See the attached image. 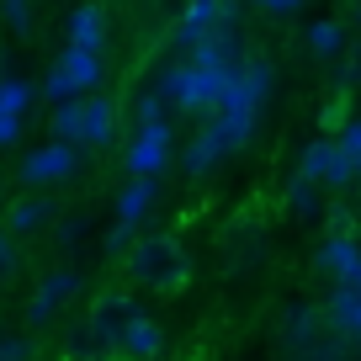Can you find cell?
Instances as JSON below:
<instances>
[{
	"mask_svg": "<svg viewBox=\"0 0 361 361\" xmlns=\"http://www.w3.org/2000/svg\"><path fill=\"white\" fill-rule=\"evenodd\" d=\"M245 69V64H239ZM239 69H202V64H192V59H180V64H170L165 75H159V96L170 102V112H180V117H213L218 106H224V96H228V85L239 80Z\"/></svg>",
	"mask_w": 361,
	"mask_h": 361,
	"instance_id": "obj_2",
	"label": "cell"
},
{
	"mask_svg": "<svg viewBox=\"0 0 361 361\" xmlns=\"http://www.w3.org/2000/svg\"><path fill=\"white\" fill-rule=\"evenodd\" d=\"M80 170V154H75V144H64V138H48L43 149H32V154L16 165V180L22 186H64L69 176Z\"/></svg>",
	"mask_w": 361,
	"mask_h": 361,
	"instance_id": "obj_6",
	"label": "cell"
},
{
	"mask_svg": "<svg viewBox=\"0 0 361 361\" xmlns=\"http://www.w3.org/2000/svg\"><path fill=\"white\" fill-rule=\"evenodd\" d=\"M350 287H361V282H350Z\"/></svg>",
	"mask_w": 361,
	"mask_h": 361,
	"instance_id": "obj_39",
	"label": "cell"
},
{
	"mask_svg": "<svg viewBox=\"0 0 361 361\" xmlns=\"http://www.w3.org/2000/svg\"><path fill=\"white\" fill-rule=\"evenodd\" d=\"M287 213L293 218H319V180L314 176L298 170V176L287 180Z\"/></svg>",
	"mask_w": 361,
	"mask_h": 361,
	"instance_id": "obj_21",
	"label": "cell"
},
{
	"mask_svg": "<svg viewBox=\"0 0 361 361\" xmlns=\"http://www.w3.org/2000/svg\"><path fill=\"white\" fill-rule=\"evenodd\" d=\"M59 361H112V356H96V350H64Z\"/></svg>",
	"mask_w": 361,
	"mask_h": 361,
	"instance_id": "obj_34",
	"label": "cell"
},
{
	"mask_svg": "<svg viewBox=\"0 0 361 361\" xmlns=\"http://www.w3.org/2000/svg\"><path fill=\"white\" fill-rule=\"evenodd\" d=\"M32 102H37V85H27V80H16L11 69H6V75H0V117H22L27 123Z\"/></svg>",
	"mask_w": 361,
	"mask_h": 361,
	"instance_id": "obj_19",
	"label": "cell"
},
{
	"mask_svg": "<svg viewBox=\"0 0 361 361\" xmlns=\"http://www.w3.org/2000/svg\"><path fill=\"white\" fill-rule=\"evenodd\" d=\"M80 234H85V224H80V218H75V224H64V228H59V245H75Z\"/></svg>",
	"mask_w": 361,
	"mask_h": 361,
	"instance_id": "obj_33",
	"label": "cell"
},
{
	"mask_svg": "<svg viewBox=\"0 0 361 361\" xmlns=\"http://www.w3.org/2000/svg\"><path fill=\"white\" fill-rule=\"evenodd\" d=\"M324 324H329V319L319 314L314 303H293V308H287V319H282L287 356H293V361H314V350H319V335H324Z\"/></svg>",
	"mask_w": 361,
	"mask_h": 361,
	"instance_id": "obj_9",
	"label": "cell"
},
{
	"mask_svg": "<svg viewBox=\"0 0 361 361\" xmlns=\"http://www.w3.org/2000/svg\"><path fill=\"white\" fill-rule=\"evenodd\" d=\"M117 144V106L106 96H80V149H112Z\"/></svg>",
	"mask_w": 361,
	"mask_h": 361,
	"instance_id": "obj_10",
	"label": "cell"
},
{
	"mask_svg": "<svg viewBox=\"0 0 361 361\" xmlns=\"http://www.w3.org/2000/svg\"><path fill=\"white\" fill-rule=\"evenodd\" d=\"M329 228H335V234H350V213L345 207H329Z\"/></svg>",
	"mask_w": 361,
	"mask_h": 361,
	"instance_id": "obj_32",
	"label": "cell"
},
{
	"mask_svg": "<svg viewBox=\"0 0 361 361\" xmlns=\"http://www.w3.org/2000/svg\"><path fill=\"white\" fill-rule=\"evenodd\" d=\"M0 16H6V27H11L16 37L32 27V0H0Z\"/></svg>",
	"mask_w": 361,
	"mask_h": 361,
	"instance_id": "obj_26",
	"label": "cell"
},
{
	"mask_svg": "<svg viewBox=\"0 0 361 361\" xmlns=\"http://www.w3.org/2000/svg\"><path fill=\"white\" fill-rule=\"evenodd\" d=\"M165 112H170V102L159 96V90H138V102H133V128H144V123H165Z\"/></svg>",
	"mask_w": 361,
	"mask_h": 361,
	"instance_id": "obj_23",
	"label": "cell"
},
{
	"mask_svg": "<svg viewBox=\"0 0 361 361\" xmlns=\"http://www.w3.org/2000/svg\"><path fill=\"white\" fill-rule=\"evenodd\" d=\"M186 59L202 64V69H239V64H245V48H239L234 27H213L207 37H197V43L186 48Z\"/></svg>",
	"mask_w": 361,
	"mask_h": 361,
	"instance_id": "obj_11",
	"label": "cell"
},
{
	"mask_svg": "<svg viewBox=\"0 0 361 361\" xmlns=\"http://www.w3.org/2000/svg\"><path fill=\"white\" fill-rule=\"evenodd\" d=\"M112 361H133V356H112Z\"/></svg>",
	"mask_w": 361,
	"mask_h": 361,
	"instance_id": "obj_38",
	"label": "cell"
},
{
	"mask_svg": "<svg viewBox=\"0 0 361 361\" xmlns=\"http://www.w3.org/2000/svg\"><path fill=\"white\" fill-rule=\"evenodd\" d=\"M16 266H22V255H16V234H11V228H0V282H6Z\"/></svg>",
	"mask_w": 361,
	"mask_h": 361,
	"instance_id": "obj_28",
	"label": "cell"
},
{
	"mask_svg": "<svg viewBox=\"0 0 361 361\" xmlns=\"http://www.w3.org/2000/svg\"><path fill=\"white\" fill-rule=\"evenodd\" d=\"M0 361H37L32 335H0Z\"/></svg>",
	"mask_w": 361,
	"mask_h": 361,
	"instance_id": "obj_25",
	"label": "cell"
},
{
	"mask_svg": "<svg viewBox=\"0 0 361 361\" xmlns=\"http://www.w3.org/2000/svg\"><path fill=\"white\" fill-rule=\"evenodd\" d=\"M133 239H138V224H123V218H117L112 234L102 239V250H106V255H128V250H133Z\"/></svg>",
	"mask_w": 361,
	"mask_h": 361,
	"instance_id": "obj_27",
	"label": "cell"
},
{
	"mask_svg": "<svg viewBox=\"0 0 361 361\" xmlns=\"http://www.w3.org/2000/svg\"><path fill=\"white\" fill-rule=\"evenodd\" d=\"M54 138H64V144L80 149V96H69V102H54Z\"/></svg>",
	"mask_w": 361,
	"mask_h": 361,
	"instance_id": "obj_22",
	"label": "cell"
},
{
	"mask_svg": "<svg viewBox=\"0 0 361 361\" xmlns=\"http://www.w3.org/2000/svg\"><path fill=\"white\" fill-rule=\"evenodd\" d=\"M335 138H340V149H345V154H356V159H361V117H345Z\"/></svg>",
	"mask_w": 361,
	"mask_h": 361,
	"instance_id": "obj_29",
	"label": "cell"
},
{
	"mask_svg": "<svg viewBox=\"0 0 361 361\" xmlns=\"http://www.w3.org/2000/svg\"><path fill=\"white\" fill-rule=\"evenodd\" d=\"M48 218H54V202H48V197H22V202H11V213H6V228L22 239V234H37Z\"/></svg>",
	"mask_w": 361,
	"mask_h": 361,
	"instance_id": "obj_18",
	"label": "cell"
},
{
	"mask_svg": "<svg viewBox=\"0 0 361 361\" xmlns=\"http://www.w3.org/2000/svg\"><path fill=\"white\" fill-rule=\"evenodd\" d=\"M123 271H128V287H138V293L176 298L192 287V250L176 234H138L133 250L123 255Z\"/></svg>",
	"mask_w": 361,
	"mask_h": 361,
	"instance_id": "obj_1",
	"label": "cell"
},
{
	"mask_svg": "<svg viewBox=\"0 0 361 361\" xmlns=\"http://www.w3.org/2000/svg\"><path fill=\"white\" fill-rule=\"evenodd\" d=\"M356 186H361V159H356Z\"/></svg>",
	"mask_w": 361,
	"mask_h": 361,
	"instance_id": "obj_37",
	"label": "cell"
},
{
	"mask_svg": "<svg viewBox=\"0 0 361 361\" xmlns=\"http://www.w3.org/2000/svg\"><path fill=\"white\" fill-rule=\"evenodd\" d=\"M170 154H176V128H170V117H165V123L133 128V138H128V149H123V165H128V176H159V170L170 165Z\"/></svg>",
	"mask_w": 361,
	"mask_h": 361,
	"instance_id": "obj_4",
	"label": "cell"
},
{
	"mask_svg": "<svg viewBox=\"0 0 361 361\" xmlns=\"http://www.w3.org/2000/svg\"><path fill=\"white\" fill-rule=\"evenodd\" d=\"M298 170L303 176H314L319 186H350L356 180V154H345L340 149V138H314V144H303V154H298Z\"/></svg>",
	"mask_w": 361,
	"mask_h": 361,
	"instance_id": "obj_7",
	"label": "cell"
},
{
	"mask_svg": "<svg viewBox=\"0 0 361 361\" xmlns=\"http://www.w3.org/2000/svg\"><path fill=\"white\" fill-rule=\"evenodd\" d=\"M22 128H27L22 117H0V149H11L16 138H22Z\"/></svg>",
	"mask_w": 361,
	"mask_h": 361,
	"instance_id": "obj_31",
	"label": "cell"
},
{
	"mask_svg": "<svg viewBox=\"0 0 361 361\" xmlns=\"http://www.w3.org/2000/svg\"><path fill=\"white\" fill-rule=\"evenodd\" d=\"M37 96H43V102H69V96H80V90H75V80L54 64V69L43 75V85H37Z\"/></svg>",
	"mask_w": 361,
	"mask_h": 361,
	"instance_id": "obj_24",
	"label": "cell"
},
{
	"mask_svg": "<svg viewBox=\"0 0 361 361\" xmlns=\"http://www.w3.org/2000/svg\"><path fill=\"white\" fill-rule=\"evenodd\" d=\"M303 43H308V54H319V59H335L340 48H345V27H340V22H329V16H319V22H308Z\"/></svg>",
	"mask_w": 361,
	"mask_h": 361,
	"instance_id": "obj_20",
	"label": "cell"
},
{
	"mask_svg": "<svg viewBox=\"0 0 361 361\" xmlns=\"http://www.w3.org/2000/svg\"><path fill=\"white\" fill-rule=\"evenodd\" d=\"M75 298H80V271H69V266L43 271V282L32 287V303H27V324H32V329L54 324V319L64 314Z\"/></svg>",
	"mask_w": 361,
	"mask_h": 361,
	"instance_id": "obj_5",
	"label": "cell"
},
{
	"mask_svg": "<svg viewBox=\"0 0 361 361\" xmlns=\"http://www.w3.org/2000/svg\"><path fill=\"white\" fill-rule=\"evenodd\" d=\"M59 69H64V75L75 80V90L85 96V90L102 85V48H75V43H64V48H59Z\"/></svg>",
	"mask_w": 361,
	"mask_h": 361,
	"instance_id": "obj_15",
	"label": "cell"
},
{
	"mask_svg": "<svg viewBox=\"0 0 361 361\" xmlns=\"http://www.w3.org/2000/svg\"><path fill=\"white\" fill-rule=\"evenodd\" d=\"M180 159H186V176H207L213 165H224V159H228V149H224V138L202 123L192 138H186V154H180Z\"/></svg>",
	"mask_w": 361,
	"mask_h": 361,
	"instance_id": "obj_16",
	"label": "cell"
},
{
	"mask_svg": "<svg viewBox=\"0 0 361 361\" xmlns=\"http://www.w3.org/2000/svg\"><path fill=\"white\" fill-rule=\"evenodd\" d=\"M90 329H96V340H102V350L112 356L117 345H123V335L144 319V303H138V287H117V293H102L96 303H90Z\"/></svg>",
	"mask_w": 361,
	"mask_h": 361,
	"instance_id": "obj_3",
	"label": "cell"
},
{
	"mask_svg": "<svg viewBox=\"0 0 361 361\" xmlns=\"http://www.w3.org/2000/svg\"><path fill=\"white\" fill-rule=\"evenodd\" d=\"M345 335H350V340H356V350H361V314H356V319H350V329H345Z\"/></svg>",
	"mask_w": 361,
	"mask_h": 361,
	"instance_id": "obj_35",
	"label": "cell"
},
{
	"mask_svg": "<svg viewBox=\"0 0 361 361\" xmlns=\"http://www.w3.org/2000/svg\"><path fill=\"white\" fill-rule=\"evenodd\" d=\"M250 6H260V11H271V16H293V11H303V0H250Z\"/></svg>",
	"mask_w": 361,
	"mask_h": 361,
	"instance_id": "obj_30",
	"label": "cell"
},
{
	"mask_svg": "<svg viewBox=\"0 0 361 361\" xmlns=\"http://www.w3.org/2000/svg\"><path fill=\"white\" fill-rule=\"evenodd\" d=\"M154 197H159V176H128L123 192H117V218L123 224H144Z\"/></svg>",
	"mask_w": 361,
	"mask_h": 361,
	"instance_id": "obj_14",
	"label": "cell"
},
{
	"mask_svg": "<svg viewBox=\"0 0 361 361\" xmlns=\"http://www.w3.org/2000/svg\"><path fill=\"white\" fill-rule=\"evenodd\" d=\"M356 27H361V0H356Z\"/></svg>",
	"mask_w": 361,
	"mask_h": 361,
	"instance_id": "obj_36",
	"label": "cell"
},
{
	"mask_svg": "<svg viewBox=\"0 0 361 361\" xmlns=\"http://www.w3.org/2000/svg\"><path fill=\"white\" fill-rule=\"evenodd\" d=\"M165 350H170V340H165V329H159V319H138V324L133 329H128V335H123V345H117L112 350V356H133V361H159V356H165Z\"/></svg>",
	"mask_w": 361,
	"mask_h": 361,
	"instance_id": "obj_13",
	"label": "cell"
},
{
	"mask_svg": "<svg viewBox=\"0 0 361 361\" xmlns=\"http://www.w3.org/2000/svg\"><path fill=\"white\" fill-rule=\"evenodd\" d=\"M239 22V6L234 0H186L176 16V43L192 48L197 37H207L213 27H234Z\"/></svg>",
	"mask_w": 361,
	"mask_h": 361,
	"instance_id": "obj_8",
	"label": "cell"
},
{
	"mask_svg": "<svg viewBox=\"0 0 361 361\" xmlns=\"http://www.w3.org/2000/svg\"><path fill=\"white\" fill-rule=\"evenodd\" d=\"M314 266L324 271L329 282H361V245L350 234H329L324 245H319Z\"/></svg>",
	"mask_w": 361,
	"mask_h": 361,
	"instance_id": "obj_12",
	"label": "cell"
},
{
	"mask_svg": "<svg viewBox=\"0 0 361 361\" xmlns=\"http://www.w3.org/2000/svg\"><path fill=\"white\" fill-rule=\"evenodd\" d=\"M64 37L75 48H106V11L102 6H75L64 22Z\"/></svg>",
	"mask_w": 361,
	"mask_h": 361,
	"instance_id": "obj_17",
	"label": "cell"
}]
</instances>
